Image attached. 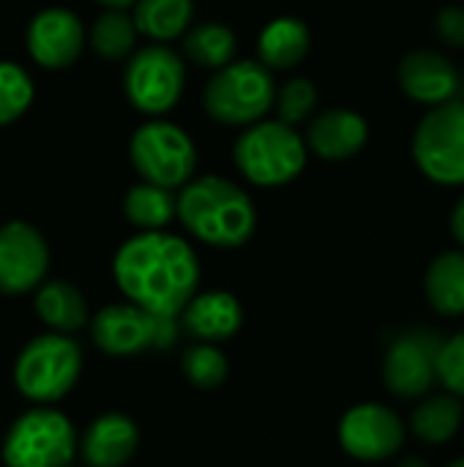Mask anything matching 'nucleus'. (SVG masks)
I'll return each mask as SVG.
<instances>
[{
    "label": "nucleus",
    "instance_id": "1",
    "mask_svg": "<svg viewBox=\"0 0 464 467\" xmlns=\"http://www.w3.org/2000/svg\"><path fill=\"white\" fill-rule=\"evenodd\" d=\"M112 276L123 298L150 315L178 317L200 290V257L194 246L167 230L137 233L120 244Z\"/></svg>",
    "mask_w": 464,
    "mask_h": 467
},
{
    "label": "nucleus",
    "instance_id": "2",
    "mask_svg": "<svg viewBox=\"0 0 464 467\" xmlns=\"http://www.w3.org/2000/svg\"><path fill=\"white\" fill-rule=\"evenodd\" d=\"M178 219L191 238L213 249H238L257 230L252 197L222 175H200L180 186Z\"/></svg>",
    "mask_w": 464,
    "mask_h": 467
},
{
    "label": "nucleus",
    "instance_id": "3",
    "mask_svg": "<svg viewBox=\"0 0 464 467\" xmlns=\"http://www.w3.org/2000/svg\"><path fill=\"white\" fill-rule=\"evenodd\" d=\"M232 159L238 172L263 189H276L293 183L309 159L306 140L295 131V126H287L282 120H257L243 129V134L235 140Z\"/></svg>",
    "mask_w": 464,
    "mask_h": 467
},
{
    "label": "nucleus",
    "instance_id": "4",
    "mask_svg": "<svg viewBox=\"0 0 464 467\" xmlns=\"http://www.w3.org/2000/svg\"><path fill=\"white\" fill-rule=\"evenodd\" d=\"M82 375V350L68 334L33 337L14 361V389L33 405L60 402Z\"/></svg>",
    "mask_w": 464,
    "mask_h": 467
},
{
    "label": "nucleus",
    "instance_id": "5",
    "mask_svg": "<svg viewBox=\"0 0 464 467\" xmlns=\"http://www.w3.org/2000/svg\"><path fill=\"white\" fill-rule=\"evenodd\" d=\"M276 82L260 60H232L205 85V112L224 126H252L273 109Z\"/></svg>",
    "mask_w": 464,
    "mask_h": 467
},
{
    "label": "nucleus",
    "instance_id": "6",
    "mask_svg": "<svg viewBox=\"0 0 464 467\" xmlns=\"http://www.w3.org/2000/svg\"><path fill=\"white\" fill-rule=\"evenodd\" d=\"M77 430L63 410L36 405L8 427L0 451L5 467H66L77 454Z\"/></svg>",
    "mask_w": 464,
    "mask_h": 467
},
{
    "label": "nucleus",
    "instance_id": "7",
    "mask_svg": "<svg viewBox=\"0 0 464 467\" xmlns=\"http://www.w3.org/2000/svg\"><path fill=\"white\" fill-rule=\"evenodd\" d=\"M137 175L164 189L186 186L197 172V145L186 129L164 118H148L129 142Z\"/></svg>",
    "mask_w": 464,
    "mask_h": 467
},
{
    "label": "nucleus",
    "instance_id": "8",
    "mask_svg": "<svg viewBox=\"0 0 464 467\" xmlns=\"http://www.w3.org/2000/svg\"><path fill=\"white\" fill-rule=\"evenodd\" d=\"M186 90V60L167 44L137 47L126 57L123 93L129 104L148 115L164 118L175 109Z\"/></svg>",
    "mask_w": 464,
    "mask_h": 467
},
{
    "label": "nucleus",
    "instance_id": "9",
    "mask_svg": "<svg viewBox=\"0 0 464 467\" xmlns=\"http://www.w3.org/2000/svg\"><path fill=\"white\" fill-rule=\"evenodd\" d=\"M418 170L440 186H464V101L432 107L413 131Z\"/></svg>",
    "mask_w": 464,
    "mask_h": 467
},
{
    "label": "nucleus",
    "instance_id": "10",
    "mask_svg": "<svg viewBox=\"0 0 464 467\" xmlns=\"http://www.w3.org/2000/svg\"><path fill=\"white\" fill-rule=\"evenodd\" d=\"M178 317L150 315L129 301L98 309L90 320L93 345L107 356H137L145 350H170L178 339Z\"/></svg>",
    "mask_w": 464,
    "mask_h": 467
},
{
    "label": "nucleus",
    "instance_id": "11",
    "mask_svg": "<svg viewBox=\"0 0 464 467\" xmlns=\"http://www.w3.org/2000/svg\"><path fill=\"white\" fill-rule=\"evenodd\" d=\"M443 339L435 331L416 328L397 337L383 361V380L388 391L399 400H418L429 394L438 380V350Z\"/></svg>",
    "mask_w": 464,
    "mask_h": 467
},
{
    "label": "nucleus",
    "instance_id": "12",
    "mask_svg": "<svg viewBox=\"0 0 464 467\" xmlns=\"http://www.w3.org/2000/svg\"><path fill=\"white\" fill-rule=\"evenodd\" d=\"M405 421L380 402L353 405L339 421V446L361 462H383L405 446Z\"/></svg>",
    "mask_w": 464,
    "mask_h": 467
},
{
    "label": "nucleus",
    "instance_id": "13",
    "mask_svg": "<svg viewBox=\"0 0 464 467\" xmlns=\"http://www.w3.org/2000/svg\"><path fill=\"white\" fill-rule=\"evenodd\" d=\"M49 271V246L44 235L14 219L0 227V293L25 296L33 293Z\"/></svg>",
    "mask_w": 464,
    "mask_h": 467
},
{
    "label": "nucleus",
    "instance_id": "14",
    "mask_svg": "<svg viewBox=\"0 0 464 467\" xmlns=\"http://www.w3.org/2000/svg\"><path fill=\"white\" fill-rule=\"evenodd\" d=\"M88 44V30L82 19L60 5L38 11L27 30H25V47L36 66L60 71L79 60L82 49Z\"/></svg>",
    "mask_w": 464,
    "mask_h": 467
},
{
    "label": "nucleus",
    "instance_id": "15",
    "mask_svg": "<svg viewBox=\"0 0 464 467\" xmlns=\"http://www.w3.org/2000/svg\"><path fill=\"white\" fill-rule=\"evenodd\" d=\"M399 88L407 99L438 107L446 101H454L462 88V77L454 68V63L435 49H413L399 60L397 68Z\"/></svg>",
    "mask_w": 464,
    "mask_h": 467
},
{
    "label": "nucleus",
    "instance_id": "16",
    "mask_svg": "<svg viewBox=\"0 0 464 467\" xmlns=\"http://www.w3.org/2000/svg\"><path fill=\"white\" fill-rule=\"evenodd\" d=\"M180 328L197 342L222 345L232 339L243 326V306L227 290H205L194 293L189 304L178 315Z\"/></svg>",
    "mask_w": 464,
    "mask_h": 467
},
{
    "label": "nucleus",
    "instance_id": "17",
    "mask_svg": "<svg viewBox=\"0 0 464 467\" xmlns=\"http://www.w3.org/2000/svg\"><path fill=\"white\" fill-rule=\"evenodd\" d=\"M306 148L325 161H347L358 156L369 140V123L347 107L320 112L306 131Z\"/></svg>",
    "mask_w": 464,
    "mask_h": 467
},
{
    "label": "nucleus",
    "instance_id": "18",
    "mask_svg": "<svg viewBox=\"0 0 464 467\" xmlns=\"http://www.w3.org/2000/svg\"><path fill=\"white\" fill-rule=\"evenodd\" d=\"M139 446L137 424L123 413H104L88 424L77 451L88 467H123Z\"/></svg>",
    "mask_w": 464,
    "mask_h": 467
},
{
    "label": "nucleus",
    "instance_id": "19",
    "mask_svg": "<svg viewBox=\"0 0 464 467\" xmlns=\"http://www.w3.org/2000/svg\"><path fill=\"white\" fill-rule=\"evenodd\" d=\"M312 49V30L301 16H276L257 36V60L268 71L295 68Z\"/></svg>",
    "mask_w": 464,
    "mask_h": 467
},
{
    "label": "nucleus",
    "instance_id": "20",
    "mask_svg": "<svg viewBox=\"0 0 464 467\" xmlns=\"http://www.w3.org/2000/svg\"><path fill=\"white\" fill-rule=\"evenodd\" d=\"M36 315L55 334H74L88 323V304L79 287L66 279H44L36 290Z\"/></svg>",
    "mask_w": 464,
    "mask_h": 467
},
{
    "label": "nucleus",
    "instance_id": "21",
    "mask_svg": "<svg viewBox=\"0 0 464 467\" xmlns=\"http://www.w3.org/2000/svg\"><path fill=\"white\" fill-rule=\"evenodd\" d=\"M424 290L438 315H464V249L443 252L429 263Z\"/></svg>",
    "mask_w": 464,
    "mask_h": 467
},
{
    "label": "nucleus",
    "instance_id": "22",
    "mask_svg": "<svg viewBox=\"0 0 464 467\" xmlns=\"http://www.w3.org/2000/svg\"><path fill=\"white\" fill-rule=\"evenodd\" d=\"M123 216L139 233L167 230L178 219V194L172 189L139 181L123 197Z\"/></svg>",
    "mask_w": 464,
    "mask_h": 467
},
{
    "label": "nucleus",
    "instance_id": "23",
    "mask_svg": "<svg viewBox=\"0 0 464 467\" xmlns=\"http://www.w3.org/2000/svg\"><path fill=\"white\" fill-rule=\"evenodd\" d=\"M137 33L150 38L153 44H167L180 38L194 19L191 0H134L131 14Z\"/></svg>",
    "mask_w": 464,
    "mask_h": 467
},
{
    "label": "nucleus",
    "instance_id": "24",
    "mask_svg": "<svg viewBox=\"0 0 464 467\" xmlns=\"http://www.w3.org/2000/svg\"><path fill=\"white\" fill-rule=\"evenodd\" d=\"M462 400L454 394H438V397H427L418 402V408L410 416V430L421 443L443 446L451 438H457V432L462 430Z\"/></svg>",
    "mask_w": 464,
    "mask_h": 467
},
{
    "label": "nucleus",
    "instance_id": "25",
    "mask_svg": "<svg viewBox=\"0 0 464 467\" xmlns=\"http://www.w3.org/2000/svg\"><path fill=\"white\" fill-rule=\"evenodd\" d=\"M235 49H238V38L232 27L224 22H213V19L200 22L183 33V55L194 66H202L208 71H219L222 66L232 63Z\"/></svg>",
    "mask_w": 464,
    "mask_h": 467
},
{
    "label": "nucleus",
    "instance_id": "26",
    "mask_svg": "<svg viewBox=\"0 0 464 467\" xmlns=\"http://www.w3.org/2000/svg\"><path fill=\"white\" fill-rule=\"evenodd\" d=\"M137 25L126 8H104L90 27V47L104 60H126L137 49Z\"/></svg>",
    "mask_w": 464,
    "mask_h": 467
},
{
    "label": "nucleus",
    "instance_id": "27",
    "mask_svg": "<svg viewBox=\"0 0 464 467\" xmlns=\"http://www.w3.org/2000/svg\"><path fill=\"white\" fill-rule=\"evenodd\" d=\"M180 369L194 389L211 391L227 380L230 364H227V356L219 350V345L194 342L191 348H186V353L180 358Z\"/></svg>",
    "mask_w": 464,
    "mask_h": 467
},
{
    "label": "nucleus",
    "instance_id": "28",
    "mask_svg": "<svg viewBox=\"0 0 464 467\" xmlns=\"http://www.w3.org/2000/svg\"><path fill=\"white\" fill-rule=\"evenodd\" d=\"M36 99V88L30 74L14 63L0 60V126H8L19 120Z\"/></svg>",
    "mask_w": 464,
    "mask_h": 467
},
{
    "label": "nucleus",
    "instance_id": "29",
    "mask_svg": "<svg viewBox=\"0 0 464 467\" xmlns=\"http://www.w3.org/2000/svg\"><path fill=\"white\" fill-rule=\"evenodd\" d=\"M314 107H317V88L312 79L293 77L282 88H276V96H273L276 120H282L287 126H298V123L309 120Z\"/></svg>",
    "mask_w": 464,
    "mask_h": 467
},
{
    "label": "nucleus",
    "instance_id": "30",
    "mask_svg": "<svg viewBox=\"0 0 464 467\" xmlns=\"http://www.w3.org/2000/svg\"><path fill=\"white\" fill-rule=\"evenodd\" d=\"M438 380L446 386L449 394L464 397V331L454 334L451 339H443L438 350Z\"/></svg>",
    "mask_w": 464,
    "mask_h": 467
},
{
    "label": "nucleus",
    "instance_id": "31",
    "mask_svg": "<svg viewBox=\"0 0 464 467\" xmlns=\"http://www.w3.org/2000/svg\"><path fill=\"white\" fill-rule=\"evenodd\" d=\"M435 33L440 41L451 47H464V8L459 5H446L435 16Z\"/></svg>",
    "mask_w": 464,
    "mask_h": 467
},
{
    "label": "nucleus",
    "instance_id": "32",
    "mask_svg": "<svg viewBox=\"0 0 464 467\" xmlns=\"http://www.w3.org/2000/svg\"><path fill=\"white\" fill-rule=\"evenodd\" d=\"M451 233H454L457 244L464 249V194L457 200V205L451 211Z\"/></svg>",
    "mask_w": 464,
    "mask_h": 467
},
{
    "label": "nucleus",
    "instance_id": "33",
    "mask_svg": "<svg viewBox=\"0 0 464 467\" xmlns=\"http://www.w3.org/2000/svg\"><path fill=\"white\" fill-rule=\"evenodd\" d=\"M96 3L104 8H131L134 5V0H96Z\"/></svg>",
    "mask_w": 464,
    "mask_h": 467
},
{
    "label": "nucleus",
    "instance_id": "34",
    "mask_svg": "<svg viewBox=\"0 0 464 467\" xmlns=\"http://www.w3.org/2000/svg\"><path fill=\"white\" fill-rule=\"evenodd\" d=\"M397 467H429V462L424 457H405Z\"/></svg>",
    "mask_w": 464,
    "mask_h": 467
},
{
    "label": "nucleus",
    "instance_id": "35",
    "mask_svg": "<svg viewBox=\"0 0 464 467\" xmlns=\"http://www.w3.org/2000/svg\"><path fill=\"white\" fill-rule=\"evenodd\" d=\"M446 467H464V457H459V460H454L451 465H446Z\"/></svg>",
    "mask_w": 464,
    "mask_h": 467
},
{
    "label": "nucleus",
    "instance_id": "36",
    "mask_svg": "<svg viewBox=\"0 0 464 467\" xmlns=\"http://www.w3.org/2000/svg\"><path fill=\"white\" fill-rule=\"evenodd\" d=\"M66 467H74V465H66Z\"/></svg>",
    "mask_w": 464,
    "mask_h": 467
}]
</instances>
